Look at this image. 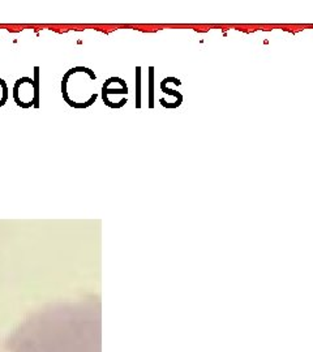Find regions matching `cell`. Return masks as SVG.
<instances>
[{
    "label": "cell",
    "instance_id": "1",
    "mask_svg": "<svg viewBox=\"0 0 313 352\" xmlns=\"http://www.w3.org/2000/svg\"><path fill=\"white\" fill-rule=\"evenodd\" d=\"M10 352H102L100 304H63L29 316L6 340Z\"/></svg>",
    "mask_w": 313,
    "mask_h": 352
},
{
    "label": "cell",
    "instance_id": "2",
    "mask_svg": "<svg viewBox=\"0 0 313 352\" xmlns=\"http://www.w3.org/2000/svg\"><path fill=\"white\" fill-rule=\"evenodd\" d=\"M149 107H154V68H149Z\"/></svg>",
    "mask_w": 313,
    "mask_h": 352
},
{
    "label": "cell",
    "instance_id": "3",
    "mask_svg": "<svg viewBox=\"0 0 313 352\" xmlns=\"http://www.w3.org/2000/svg\"><path fill=\"white\" fill-rule=\"evenodd\" d=\"M136 109H140L141 107V80H140V77H141V68L138 67L136 68Z\"/></svg>",
    "mask_w": 313,
    "mask_h": 352
},
{
    "label": "cell",
    "instance_id": "4",
    "mask_svg": "<svg viewBox=\"0 0 313 352\" xmlns=\"http://www.w3.org/2000/svg\"><path fill=\"white\" fill-rule=\"evenodd\" d=\"M7 100H8V88L4 80L0 78V107L6 104Z\"/></svg>",
    "mask_w": 313,
    "mask_h": 352
},
{
    "label": "cell",
    "instance_id": "5",
    "mask_svg": "<svg viewBox=\"0 0 313 352\" xmlns=\"http://www.w3.org/2000/svg\"><path fill=\"white\" fill-rule=\"evenodd\" d=\"M161 89H162L163 93H166V94H170V96H174V97H176L177 102H180V103H182V101H183V96H182L180 93H177V91H175V90H171V89L166 88L163 82H161Z\"/></svg>",
    "mask_w": 313,
    "mask_h": 352
},
{
    "label": "cell",
    "instance_id": "6",
    "mask_svg": "<svg viewBox=\"0 0 313 352\" xmlns=\"http://www.w3.org/2000/svg\"><path fill=\"white\" fill-rule=\"evenodd\" d=\"M164 81L166 82H174L176 85H182V81L179 78H175V77H167V78H164Z\"/></svg>",
    "mask_w": 313,
    "mask_h": 352
}]
</instances>
